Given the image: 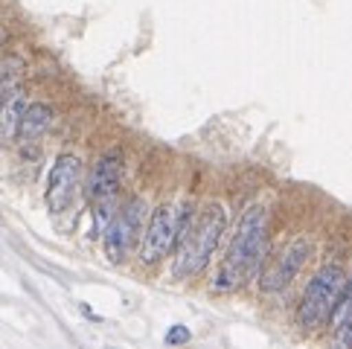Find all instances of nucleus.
Here are the masks:
<instances>
[{
  "instance_id": "f257e3e1",
  "label": "nucleus",
  "mask_w": 352,
  "mask_h": 349,
  "mask_svg": "<svg viewBox=\"0 0 352 349\" xmlns=\"http://www.w3.org/2000/svg\"><path fill=\"white\" fill-rule=\"evenodd\" d=\"M265 245H268V210L254 204L239 218L228 251H224V259L219 262L216 277L210 282V291L233 294L245 289L248 280H254L262 262H265Z\"/></svg>"
},
{
  "instance_id": "f03ea898",
  "label": "nucleus",
  "mask_w": 352,
  "mask_h": 349,
  "mask_svg": "<svg viewBox=\"0 0 352 349\" xmlns=\"http://www.w3.org/2000/svg\"><path fill=\"white\" fill-rule=\"evenodd\" d=\"M228 233V207L221 201H210L198 210V216L184 224V230L175 242V259H172V277L175 280H192L204 271L212 256H216L219 245Z\"/></svg>"
},
{
  "instance_id": "7ed1b4c3",
  "label": "nucleus",
  "mask_w": 352,
  "mask_h": 349,
  "mask_svg": "<svg viewBox=\"0 0 352 349\" xmlns=\"http://www.w3.org/2000/svg\"><path fill=\"white\" fill-rule=\"evenodd\" d=\"M344 282H346V271L341 262H326V265L314 271L297 303V317H294L297 326L303 332H318L320 326H326L338 297H341Z\"/></svg>"
},
{
  "instance_id": "20e7f679",
  "label": "nucleus",
  "mask_w": 352,
  "mask_h": 349,
  "mask_svg": "<svg viewBox=\"0 0 352 349\" xmlns=\"http://www.w3.org/2000/svg\"><path fill=\"white\" fill-rule=\"evenodd\" d=\"M192 204H160L152 218L146 221L140 245H137V259L143 268H155L157 262L169 256V251L178 242L184 224L192 218Z\"/></svg>"
},
{
  "instance_id": "39448f33",
  "label": "nucleus",
  "mask_w": 352,
  "mask_h": 349,
  "mask_svg": "<svg viewBox=\"0 0 352 349\" xmlns=\"http://www.w3.org/2000/svg\"><path fill=\"white\" fill-rule=\"evenodd\" d=\"M146 213H148V201L143 195H134L129 198L122 207L114 210V216L108 218V224L102 227V247H105V256L120 265L131 256V251H137L140 245V236L146 227Z\"/></svg>"
},
{
  "instance_id": "423d86ee",
  "label": "nucleus",
  "mask_w": 352,
  "mask_h": 349,
  "mask_svg": "<svg viewBox=\"0 0 352 349\" xmlns=\"http://www.w3.org/2000/svg\"><path fill=\"white\" fill-rule=\"evenodd\" d=\"M120 186H122V155L114 148V152H105L94 164L91 174H87V190H85L87 201L94 207L96 224H102V227L117 210Z\"/></svg>"
},
{
  "instance_id": "0eeeda50",
  "label": "nucleus",
  "mask_w": 352,
  "mask_h": 349,
  "mask_svg": "<svg viewBox=\"0 0 352 349\" xmlns=\"http://www.w3.org/2000/svg\"><path fill=\"white\" fill-rule=\"evenodd\" d=\"M311 254H314V245H311V239H306V236H297V239L285 242L283 251L268 262L265 271H262V277H259L262 291L265 294L285 291L288 285L300 277V271L306 268V262H309Z\"/></svg>"
},
{
  "instance_id": "6e6552de",
  "label": "nucleus",
  "mask_w": 352,
  "mask_h": 349,
  "mask_svg": "<svg viewBox=\"0 0 352 349\" xmlns=\"http://www.w3.org/2000/svg\"><path fill=\"white\" fill-rule=\"evenodd\" d=\"M79 181H82V160L79 155H58L53 169H50V178H47V192H44V201L47 210L53 216L65 213V210L73 204V198L79 192Z\"/></svg>"
},
{
  "instance_id": "1a4fd4ad",
  "label": "nucleus",
  "mask_w": 352,
  "mask_h": 349,
  "mask_svg": "<svg viewBox=\"0 0 352 349\" xmlns=\"http://www.w3.org/2000/svg\"><path fill=\"white\" fill-rule=\"evenodd\" d=\"M27 108V93L23 87H12L0 102V146H9L18 140V128H21V117Z\"/></svg>"
},
{
  "instance_id": "9d476101",
  "label": "nucleus",
  "mask_w": 352,
  "mask_h": 349,
  "mask_svg": "<svg viewBox=\"0 0 352 349\" xmlns=\"http://www.w3.org/2000/svg\"><path fill=\"white\" fill-rule=\"evenodd\" d=\"M53 122V108L47 102H32L23 108V117H21V128H18V140L21 143H35L38 137L50 128Z\"/></svg>"
},
{
  "instance_id": "9b49d317",
  "label": "nucleus",
  "mask_w": 352,
  "mask_h": 349,
  "mask_svg": "<svg viewBox=\"0 0 352 349\" xmlns=\"http://www.w3.org/2000/svg\"><path fill=\"white\" fill-rule=\"evenodd\" d=\"M349 315H352V280L344 282L341 297H338V303H335V308H332L329 323H332V326H341V323H344Z\"/></svg>"
},
{
  "instance_id": "f8f14e48",
  "label": "nucleus",
  "mask_w": 352,
  "mask_h": 349,
  "mask_svg": "<svg viewBox=\"0 0 352 349\" xmlns=\"http://www.w3.org/2000/svg\"><path fill=\"white\" fill-rule=\"evenodd\" d=\"M338 332H335V338H332V344L335 346H352V315L341 323V326H335Z\"/></svg>"
},
{
  "instance_id": "ddd939ff",
  "label": "nucleus",
  "mask_w": 352,
  "mask_h": 349,
  "mask_svg": "<svg viewBox=\"0 0 352 349\" xmlns=\"http://www.w3.org/2000/svg\"><path fill=\"white\" fill-rule=\"evenodd\" d=\"M190 341V329H184V326H175V329H169L166 332V344H186Z\"/></svg>"
}]
</instances>
